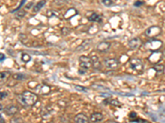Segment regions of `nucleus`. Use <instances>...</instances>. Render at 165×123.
<instances>
[{
	"mask_svg": "<svg viewBox=\"0 0 165 123\" xmlns=\"http://www.w3.org/2000/svg\"><path fill=\"white\" fill-rule=\"evenodd\" d=\"M37 99H38L37 94L33 93L32 91L26 90V91H24L21 94V101H22V103L26 107L33 106L36 103Z\"/></svg>",
	"mask_w": 165,
	"mask_h": 123,
	"instance_id": "obj_1",
	"label": "nucleus"
},
{
	"mask_svg": "<svg viewBox=\"0 0 165 123\" xmlns=\"http://www.w3.org/2000/svg\"><path fill=\"white\" fill-rule=\"evenodd\" d=\"M104 65L106 69H109L111 71L116 70L120 66V61L117 58H106L104 60Z\"/></svg>",
	"mask_w": 165,
	"mask_h": 123,
	"instance_id": "obj_2",
	"label": "nucleus"
},
{
	"mask_svg": "<svg viewBox=\"0 0 165 123\" xmlns=\"http://www.w3.org/2000/svg\"><path fill=\"white\" fill-rule=\"evenodd\" d=\"M163 46V42L159 40H152L148 41L145 43V47L148 49V50H151L153 52H156V51H159Z\"/></svg>",
	"mask_w": 165,
	"mask_h": 123,
	"instance_id": "obj_3",
	"label": "nucleus"
},
{
	"mask_svg": "<svg viewBox=\"0 0 165 123\" xmlns=\"http://www.w3.org/2000/svg\"><path fill=\"white\" fill-rule=\"evenodd\" d=\"M79 66L83 70H88L91 67H92V62L91 57H87L85 55L79 57Z\"/></svg>",
	"mask_w": 165,
	"mask_h": 123,
	"instance_id": "obj_4",
	"label": "nucleus"
},
{
	"mask_svg": "<svg viewBox=\"0 0 165 123\" xmlns=\"http://www.w3.org/2000/svg\"><path fill=\"white\" fill-rule=\"evenodd\" d=\"M130 66L132 70L136 71H142L144 70V63L141 59L137 57H133L130 60Z\"/></svg>",
	"mask_w": 165,
	"mask_h": 123,
	"instance_id": "obj_5",
	"label": "nucleus"
},
{
	"mask_svg": "<svg viewBox=\"0 0 165 123\" xmlns=\"http://www.w3.org/2000/svg\"><path fill=\"white\" fill-rule=\"evenodd\" d=\"M162 29L161 27L158 26H153V27H148L147 30H145V35L149 37V38H155L161 35Z\"/></svg>",
	"mask_w": 165,
	"mask_h": 123,
	"instance_id": "obj_6",
	"label": "nucleus"
},
{
	"mask_svg": "<svg viewBox=\"0 0 165 123\" xmlns=\"http://www.w3.org/2000/svg\"><path fill=\"white\" fill-rule=\"evenodd\" d=\"M142 44V40L139 37H135L128 41V47L131 50L138 49Z\"/></svg>",
	"mask_w": 165,
	"mask_h": 123,
	"instance_id": "obj_7",
	"label": "nucleus"
},
{
	"mask_svg": "<svg viewBox=\"0 0 165 123\" xmlns=\"http://www.w3.org/2000/svg\"><path fill=\"white\" fill-rule=\"evenodd\" d=\"M112 46V43L108 41H102L97 45V50L100 53H107Z\"/></svg>",
	"mask_w": 165,
	"mask_h": 123,
	"instance_id": "obj_8",
	"label": "nucleus"
},
{
	"mask_svg": "<svg viewBox=\"0 0 165 123\" xmlns=\"http://www.w3.org/2000/svg\"><path fill=\"white\" fill-rule=\"evenodd\" d=\"M19 112V108L16 105H8L4 108V113H6L8 116H14L16 113Z\"/></svg>",
	"mask_w": 165,
	"mask_h": 123,
	"instance_id": "obj_9",
	"label": "nucleus"
},
{
	"mask_svg": "<svg viewBox=\"0 0 165 123\" xmlns=\"http://www.w3.org/2000/svg\"><path fill=\"white\" fill-rule=\"evenodd\" d=\"M92 43V40H85L82 41V43L79 47L76 48V51H85L88 49Z\"/></svg>",
	"mask_w": 165,
	"mask_h": 123,
	"instance_id": "obj_10",
	"label": "nucleus"
},
{
	"mask_svg": "<svg viewBox=\"0 0 165 123\" xmlns=\"http://www.w3.org/2000/svg\"><path fill=\"white\" fill-rule=\"evenodd\" d=\"M104 118V116H103V114L101 113H98V112H97V113H93L90 116V121L92 122H102V120Z\"/></svg>",
	"mask_w": 165,
	"mask_h": 123,
	"instance_id": "obj_11",
	"label": "nucleus"
},
{
	"mask_svg": "<svg viewBox=\"0 0 165 123\" xmlns=\"http://www.w3.org/2000/svg\"><path fill=\"white\" fill-rule=\"evenodd\" d=\"M74 121L78 123H87L89 122V118L83 113H79L74 117Z\"/></svg>",
	"mask_w": 165,
	"mask_h": 123,
	"instance_id": "obj_12",
	"label": "nucleus"
},
{
	"mask_svg": "<svg viewBox=\"0 0 165 123\" xmlns=\"http://www.w3.org/2000/svg\"><path fill=\"white\" fill-rule=\"evenodd\" d=\"M92 62V67L95 69V70H100L102 68V63L99 60L98 57V56H92L91 57Z\"/></svg>",
	"mask_w": 165,
	"mask_h": 123,
	"instance_id": "obj_13",
	"label": "nucleus"
},
{
	"mask_svg": "<svg viewBox=\"0 0 165 123\" xmlns=\"http://www.w3.org/2000/svg\"><path fill=\"white\" fill-rule=\"evenodd\" d=\"M89 21H92V22H98V23H101L102 21V17L98 15L96 13H92V15L88 17Z\"/></svg>",
	"mask_w": 165,
	"mask_h": 123,
	"instance_id": "obj_14",
	"label": "nucleus"
},
{
	"mask_svg": "<svg viewBox=\"0 0 165 123\" xmlns=\"http://www.w3.org/2000/svg\"><path fill=\"white\" fill-rule=\"evenodd\" d=\"M46 0H40V1L38 2V3L34 6V7H33V13H36L40 12V11L41 10V8H43L44 6L46 5Z\"/></svg>",
	"mask_w": 165,
	"mask_h": 123,
	"instance_id": "obj_15",
	"label": "nucleus"
},
{
	"mask_svg": "<svg viewBox=\"0 0 165 123\" xmlns=\"http://www.w3.org/2000/svg\"><path fill=\"white\" fill-rule=\"evenodd\" d=\"M154 69L156 71V72L158 74H162L164 72L165 66L162 63H156L154 67Z\"/></svg>",
	"mask_w": 165,
	"mask_h": 123,
	"instance_id": "obj_16",
	"label": "nucleus"
},
{
	"mask_svg": "<svg viewBox=\"0 0 165 123\" xmlns=\"http://www.w3.org/2000/svg\"><path fill=\"white\" fill-rule=\"evenodd\" d=\"M8 76H9V72H8V71L0 72V85H3L6 81Z\"/></svg>",
	"mask_w": 165,
	"mask_h": 123,
	"instance_id": "obj_17",
	"label": "nucleus"
},
{
	"mask_svg": "<svg viewBox=\"0 0 165 123\" xmlns=\"http://www.w3.org/2000/svg\"><path fill=\"white\" fill-rule=\"evenodd\" d=\"M102 4L105 6V7H112L114 5V2L112 0H102Z\"/></svg>",
	"mask_w": 165,
	"mask_h": 123,
	"instance_id": "obj_18",
	"label": "nucleus"
},
{
	"mask_svg": "<svg viewBox=\"0 0 165 123\" xmlns=\"http://www.w3.org/2000/svg\"><path fill=\"white\" fill-rule=\"evenodd\" d=\"M26 15V11L22 9V10H18L17 12H16V17H17V18H23V17H25Z\"/></svg>",
	"mask_w": 165,
	"mask_h": 123,
	"instance_id": "obj_19",
	"label": "nucleus"
},
{
	"mask_svg": "<svg viewBox=\"0 0 165 123\" xmlns=\"http://www.w3.org/2000/svg\"><path fill=\"white\" fill-rule=\"evenodd\" d=\"M74 89L77 91H79V92H83V93H87L88 92V89L86 87L81 86V85H74Z\"/></svg>",
	"mask_w": 165,
	"mask_h": 123,
	"instance_id": "obj_20",
	"label": "nucleus"
},
{
	"mask_svg": "<svg viewBox=\"0 0 165 123\" xmlns=\"http://www.w3.org/2000/svg\"><path fill=\"white\" fill-rule=\"evenodd\" d=\"M13 78L14 79H16V80H25V79H26V77L24 75V74H20V73H17V74H15L14 76H13Z\"/></svg>",
	"mask_w": 165,
	"mask_h": 123,
	"instance_id": "obj_21",
	"label": "nucleus"
},
{
	"mask_svg": "<svg viewBox=\"0 0 165 123\" xmlns=\"http://www.w3.org/2000/svg\"><path fill=\"white\" fill-rule=\"evenodd\" d=\"M22 57V60L23 62H25V63H28V62L31 61V59H32L31 56H30L29 54H27V53H23Z\"/></svg>",
	"mask_w": 165,
	"mask_h": 123,
	"instance_id": "obj_22",
	"label": "nucleus"
},
{
	"mask_svg": "<svg viewBox=\"0 0 165 123\" xmlns=\"http://www.w3.org/2000/svg\"><path fill=\"white\" fill-rule=\"evenodd\" d=\"M109 103H110V104H112V105H113V106H116V107H119L122 105L121 103H120L117 99H110L109 100Z\"/></svg>",
	"mask_w": 165,
	"mask_h": 123,
	"instance_id": "obj_23",
	"label": "nucleus"
},
{
	"mask_svg": "<svg viewBox=\"0 0 165 123\" xmlns=\"http://www.w3.org/2000/svg\"><path fill=\"white\" fill-rule=\"evenodd\" d=\"M71 30L68 27H64L62 30H61V33H62L63 35H68L69 34H70Z\"/></svg>",
	"mask_w": 165,
	"mask_h": 123,
	"instance_id": "obj_24",
	"label": "nucleus"
},
{
	"mask_svg": "<svg viewBox=\"0 0 165 123\" xmlns=\"http://www.w3.org/2000/svg\"><path fill=\"white\" fill-rule=\"evenodd\" d=\"M25 3H26V0H22V2H21V4H20L19 7H17V8H16V9H14V10H13V11H12L11 13H16V11H18L20 9V8H21V7H22V5L24 4H25Z\"/></svg>",
	"mask_w": 165,
	"mask_h": 123,
	"instance_id": "obj_25",
	"label": "nucleus"
},
{
	"mask_svg": "<svg viewBox=\"0 0 165 123\" xmlns=\"http://www.w3.org/2000/svg\"><path fill=\"white\" fill-rule=\"evenodd\" d=\"M8 95V94L7 92H0V99H5Z\"/></svg>",
	"mask_w": 165,
	"mask_h": 123,
	"instance_id": "obj_26",
	"label": "nucleus"
},
{
	"mask_svg": "<svg viewBox=\"0 0 165 123\" xmlns=\"http://www.w3.org/2000/svg\"><path fill=\"white\" fill-rule=\"evenodd\" d=\"M136 116H137V114H136L135 112H131V113H130V115H129V117H130L131 120L136 118Z\"/></svg>",
	"mask_w": 165,
	"mask_h": 123,
	"instance_id": "obj_27",
	"label": "nucleus"
},
{
	"mask_svg": "<svg viewBox=\"0 0 165 123\" xmlns=\"http://www.w3.org/2000/svg\"><path fill=\"white\" fill-rule=\"evenodd\" d=\"M144 4V2H142V1H136L135 4H134V6L135 7H140Z\"/></svg>",
	"mask_w": 165,
	"mask_h": 123,
	"instance_id": "obj_28",
	"label": "nucleus"
},
{
	"mask_svg": "<svg viewBox=\"0 0 165 123\" xmlns=\"http://www.w3.org/2000/svg\"><path fill=\"white\" fill-rule=\"evenodd\" d=\"M5 58H6V56H5V55H4L3 53H0V63L3 62V61L5 60Z\"/></svg>",
	"mask_w": 165,
	"mask_h": 123,
	"instance_id": "obj_29",
	"label": "nucleus"
},
{
	"mask_svg": "<svg viewBox=\"0 0 165 123\" xmlns=\"http://www.w3.org/2000/svg\"><path fill=\"white\" fill-rule=\"evenodd\" d=\"M30 5H26V9H29V8H31V7H32V5H33V3H30Z\"/></svg>",
	"mask_w": 165,
	"mask_h": 123,
	"instance_id": "obj_30",
	"label": "nucleus"
},
{
	"mask_svg": "<svg viewBox=\"0 0 165 123\" xmlns=\"http://www.w3.org/2000/svg\"><path fill=\"white\" fill-rule=\"evenodd\" d=\"M3 110V106H2V104H0V111H2Z\"/></svg>",
	"mask_w": 165,
	"mask_h": 123,
	"instance_id": "obj_31",
	"label": "nucleus"
}]
</instances>
